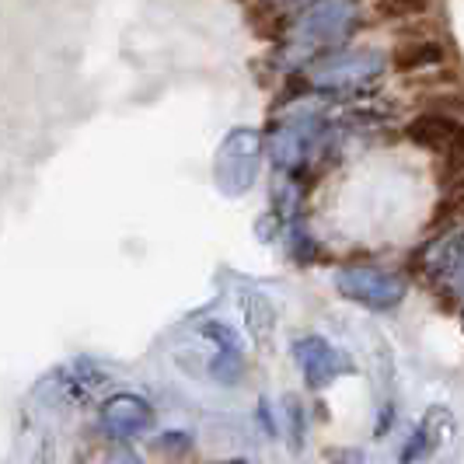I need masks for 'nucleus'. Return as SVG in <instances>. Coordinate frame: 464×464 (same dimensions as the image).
<instances>
[{
    "label": "nucleus",
    "mask_w": 464,
    "mask_h": 464,
    "mask_svg": "<svg viewBox=\"0 0 464 464\" xmlns=\"http://www.w3.org/2000/svg\"><path fill=\"white\" fill-rule=\"evenodd\" d=\"M335 290L349 301L363 304L371 311H395L405 301V279L384 269H367V266H353L335 273Z\"/></svg>",
    "instance_id": "1"
},
{
    "label": "nucleus",
    "mask_w": 464,
    "mask_h": 464,
    "mask_svg": "<svg viewBox=\"0 0 464 464\" xmlns=\"http://www.w3.org/2000/svg\"><path fill=\"white\" fill-rule=\"evenodd\" d=\"M294 360L301 363V373L311 392H325L332 381H339V377L356 371L353 360H349V353L335 349L322 335H304V339H297L294 343Z\"/></svg>",
    "instance_id": "2"
},
{
    "label": "nucleus",
    "mask_w": 464,
    "mask_h": 464,
    "mask_svg": "<svg viewBox=\"0 0 464 464\" xmlns=\"http://www.w3.org/2000/svg\"><path fill=\"white\" fill-rule=\"evenodd\" d=\"M98 422L109 437L116 440H130L137 433H147L154 426V409L150 401H143L133 392H119V395H109L98 409Z\"/></svg>",
    "instance_id": "3"
},
{
    "label": "nucleus",
    "mask_w": 464,
    "mask_h": 464,
    "mask_svg": "<svg viewBox=\"0 0 464 464\" xmlns=\"http://www.w3.org/2000/svg\"><path fill=\"white\" fill-rule=\"evenodd\" d=\"M450 63V49L447 43L433 39V35H419V39H401L392 49V67L405 77H416L426 70H443Z\"/></svg>",
    "instance_id": "4"
},
{
    "label": "nucleus",
    "mask_w": 464,
    "mask_h": 464,
    "mask_svg": "<svg viewBox=\"0 0 464 464\" xmlns=\"http://www.w3.org/2000/svg\"><path fill=\"white\" fill-rule=\"evenodd\" d=\"M464 119H454V116H443V112H433V109H426V112H419L409 126H405V137L412 140L416 147L422 150H433V154H447V147H450V140L458 137V130H461Z\"/></svg>",
    "instance_id": "5"
},
{
    "label": "nucleus",
    "mask_w": 464,
    "mask_h": 464,
    "mask_svg": "<svg viewBox=\"0 0 464 464\" xmlns=\"http://www.w3.org/2000/svg\"><path fill=\"white\" fill-rule=\"evenodd\" d=\"M245 137H231L227 140V147H224V154H220V168H217V175H220V188L224 192H245V188L252 186V164H256V147H245L241 143Z\"/></svg>",
    "instance_id": "6"
},
{
    "label": "nucleus",
    "mask_w": 464,
    "mask_h": 464,
    "mask_svg": "<svg viewBox=\"0 0 464 464\" xmlns=\"http://www.w3.org/2000/svg\"><path fill=\"white\" fill-rule=\"evenodd\" d=\"M241 314H245V328L256 339L258 346H269L276 335V307L269 304V297H262L256 290L241 294Z\"/></svg>",
    "instance_id": "7"
},
{
    "label": "nucleus",
    "mask_w": 464,
    "mask_h": 464,
    "mask_svg": "<svg viewBox=\"0 0 464 464\" xmlns=\"http://www.w3.org/2000/svg\"><path fill=\"white\" fill-rule=\"evenodd\" d=\"M419 437L426 440V447H430V454L437 450V447H443V443L454 437V416L447 412V409H440V405H433L426 416H422V422L416 426Z\"/></svg>",
    "instance_id": "8"
},
{
    "label": "nucleus",
    "mask_w": 464,
    "mask_h": 464,
    "mask_svg": "<svg viewBox=\"0 0 464 464\" xmlns=\"http://www.w3.org/2000/svg\"><path fill=\"white\" fill-rule=\"evenodd\" d=\"M430 7H433V0H377L373 4L377 18H384V22H416L422 14H430Z\"/></svg>",
    "instance_id": "9"
},
{
    "label": "nucleus",
    "mask_w": 464,
    "mask_h": 464,
    "mask_svg": "<svg viewBox=\"0 0 464 464\" xmlns=\"http://www.w3.org/2000/svg\"><path fill=\"white\" fill-rule=\"evenodd\" d=\"M245 373V360L241 353H231V349H217V356L209 360V377L220 381V384H237Z\"/></svg>",
    "instance_id": "10"
},
{
    "label": "nucleus",
    "mask_w": 464,
    "mask_h": 464,
    "mask_svg": "<svg viewBox=\"0 0 464 464\" xmlns=\"http://www.w3.org/2000/svg\"><path fill=\"white\" fill-rule=\"evenodd\" d=\"M422 105L426 109H433V112H443V116H454V119H464V92H433L422 98Z\"/></svg>",
    "instance_id": "11"
},
{
    "label": "nucleus",
    "mask_w": 464,
    "mask_h": 464,
    "mask_svg": "<svg viewBox=\"0 0 464 464\" xmlns=\"http://www.w3.org/2000/svg\"><path fill=\"white\" fill-rule=\"evenodd\" d=\"M203 335H207L209 343L217 349H231V353H241V339H237V332L227 325H220V322H209V325L199 328Z\"/></svg>",
    "instance_id": "12"
},
{
    "label": "nucleus",
    "mask_w": 464,
    "mask_h": 464,
    "mask_svg": "<svg viewBox=\"0 0 464 464\" xmlns=\"http://www.w3.org/2000/svg\"><path fill=\"white\" fill-rule=\"evenodd\" d=\"M161 454H168V458H186L188 450H192V437L188 433H182V430H171V433H164V437H158V443H154Z\"/></svg>",
    "instance_id": "13"
},
{
    "label": "nucleus",
    "mask_w": 464,
    "mask_h": 464,
    "mask_svg": "<svg viewBox=\"0 0 464 464\" xmlns=\"http://www.w3.org/2000/svg\"><path fill=\"white\" fill-rule=\"evenodd\" d=\"M426 454H430V447H426V440L419 437V430H412V437L401 443V458H398V461H401V464H416V461H422Z\"/></svg>",
    "instance_id": "14"
},
{
    "label": "nucleus",
    "mask_w": 464,
    "mask_h": 464,
    "mask_svg": "<svg viewBox=\"0 0 464 464\" xmlns=\"http://www.w3.org/2000/svg\"><path fill=\"white\" fill-rule=\"evenodd\" d=\"M447 171H464V122H461V130H458V137L450 140V147H447Z\"/></svg>",
    "instance_id": "15"
},
{
    "label": "nucleus",
    "mask_w": 464,
    "mask_h": 464,
    "mask_svg": "<svg viewBox=\"0 0 464 464\" xmlns=\"http://www.w3.org/2000/svg\"><path fill=\"white\" fill-rule=\"evenodd\" d=\"M286 416H290V443L301 447L304 443V416H301L297 398H286Z\"/></svg>",
    "instance_id": "16"
},
{
    "label": "nucleus",
    "mask_w": 464,
    "mask_h": 464,
    "mask_svg": "<svg viewBox=\"0 0 464 464\" xmlns=\"http://www.w3.org/2000/svg\"><path fill=\"white\" fill-rule=\"evenodd\" d=\"M105 464H143V458H140L137 450L130 447V443L119 440L116 447H109V454H105Z\"/></svg>",
    "instance_id": "17"
},
{
    "label": "nucleus",
    "mask_w": 464,
    "mask_h": 464,
    "mask_svg": "<svg viewBox=\"0 0 464 464\" xmlns=\"http://www.w3.org/2000/svg\"><path fill=\"white\" fill-rule=\"evenodd\" d=\"M392 419H395V409H392V401H388L384 412H381V419H377V426H373V437H384V433L392 430Z\"/></svg>",
    "instance_id": "18"
},
{
    "label": "nucleus",
    "mask_w": 464,
    "mask_h": 464,
    "mask_svg": "<svg viewBox=\"0 0 464 464\" xmlns=\"http://www.w3.org/2000/svg\"><path fill=\"white\" fill-rule=\"evenodd\" d=\"M258 419H262L266 433H269V437H276V422H273V416H269V405H266V398H262V405H258Z\"/></svg>",
    "instance_id": "19"
},
{
    "label": "nucleus",
    "mask_w": 464,
    "mask_h": 464,
    "mask_svg": "<svg viewBox=\"0 0 464 464\" xmlns=\"http://www.w3.org/2000/svg\"><path fill=\"white\" fill-rule=\"evenodd\" d=\"M335 464H367V461H363V454H360V450H346V454H339V458H335Z\"/></svg>",
    "instance_id": "20"
},
{
    "label": "nucleus",
    "mask_w": 464,
    "mask_h": 464,
    "mask_svg": "<svg viewBox=\"0 0 464 464\" xmlns=\"http://www.w3.org/2000/svg\"><path fill=\"white\" fill-rule=\"evenodd\" d=\"M209 464H248V461H241V458H231V461H209Z\"/></svg>",
    "instance_id": "21"
}]
</instances>
